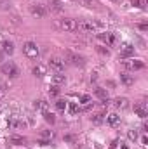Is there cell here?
Returning <instances> with one entry per match:
<instances>
[{
    "instance_id": "1",
    "label": "cell",
    "mask_w": 148,
    "mask_h": 149,
    "mask_svg": "<svg viewBox=\"0 0 148 149\" xmlns=\"http://www.w3.org/2000/svg\"><path fill=\"white\" fill-rule=\"evenodd\" d=\"M52 26L59 31H77V21L70 17H61V19H54Z\"/></svg>"
},
{
    "instance_id": "2",
    "label": "cell",
    "mask_w": 148,
    "mask_h": 149,
    "mask_svg": "<svg viewBox=\"0 0 148 149\" xmlns=\"http://www.w3.org/2000/svg\"><path fill=\"white\" fill-rule=\"evenodd\" d=\"M99 28H101V24L96 21H91V19H82L77 23V30L84 31V33H96Z\"/></svg>"
},
{
    "instance_id": "3",
    "label": "cell",
    "mask_w": 148,
    "mask_h": 149,
    "mask_svg": "<svg viewBox=\"0 0 148 149\" xmlns=\"http://www.w3.org/2000/svg\"><path fill=\"white\" fill-rule=\"evenodd\" d=\"M23 54L26 57H30V59H37L38 56H40V50H38L35 42H25L23 43Z\"/></svg>"
},
{
    "instance_id": "4",
    "label": "cell",
    "mask_w": 148,
    "mask_h": 149,
    "mask_svg": "<svg viewBox=\"0 0 148 149\" xmlns=\"http://www.w3.org/2000/svg\"><path fill=\"white\" fill-rule=\"evenodd\" d=\"M0 70H2V73L5 74V76H9V78H12V80L19 76V68H18L14 63H11V61L4 63V64L0 66Z\"/></svg>"
},
{
    "instance_id": "5",
    "label": "cell",
    "mask_w": 148,
    "mask_h": 149,
    "mask_svg": "<svg viewBox=\"0 0 148 149\" xmlns=\"http://www.w3.org/2000/svg\"><path fill=\"white\" fill-rule=\"evenodd\" d=\"M65 57H66V61H68L72 66H78V68H82V66L85 64V59H84L82 56H78V54L72 52V50H65Z\"/></svg>"
},
{
    "instance_id": "6",
    "label": "cell",
    "mask_w": 148,
    "mask_h": 149,
    "mask_svg": "<svg viewBox=\"0 0 148 149\" xmlns=\"http://www.w3.org/2000/svg\"><path fill=\"white\" fill-rule=\"evenodd\" d=\"M49 66L54 70V71H58V73H61L63 70H65V66H66V61L65 59H61V57H51L49 59Z\"/></svg>"
},
{
    "instance_id": "7",
    "label": "cell",
    "mask_w": 148,
    "mask_h": 149,
    "mask_svg": "<svg viewBox=\"0 0 148 149\" xmlns=\"http://www.w3.org/2000/svg\"><path fill=\"white\" fill-rule=\"evenodd\" d=\"M124 66H125V70H129V71H140V70H145V63L140 61V59H129V61L124 63Z\"/></svg>"
},
{
    "instance_id": "8",
    "label": "cell",
    "mask_w": 148,
    "mask_h": 149,
    "mask_svg": "<svg viewBox=\"0 0 148 149\" xmlns=\"http://www.w3.org/2000/svg\"><path fill=\"white\" fill-rule=\"evenodd\" d=\"M30 14L33 16V17H37V19H42V17H45L47 16V9L44 7V5H30Z\"/></svg>"
},
{
    "instance_id": "9",
    "label": "cell",
    "mask_w": 148,
    "mask_h": 149,
    "mask_svg": "<svg viewBox=\"0 0 148 149\" xmlns=\"http://www.w3.org/2000/svg\"><path fill=\"white\" fill-rule=\"evenodd\" d=\"M98 40L105 42L106 45H115L117 43V35L110 33V31H101V33H98Z\"/></svg>"
},
{
    "instance_id": "10",
    "label": "cell",
    "mask_w": 148,
    "mask_h": 149,
    "mask_svg": "<svg viewBox=\"0 0 148 149\" xmlns=\"http://www.w3.org/2000/svg\"><path fill=\"white\" fill-rule=\"evenodd\" d=\"M113 106H115L118 111H125V109H129V108H131V104H129V99H127V97H117V99H115V102H113Z\"/></svg>"
},
{
    "instance_id": "11",
    "label": "cell",
    "mask_w": 148,
    "mask_h": 149,
    "mask_svg": "<svg viewBox=\"0 0 148 149\" xmlns=\"http://www.w3.org/2000/svg\"><path fill=\"white\" fill-rule=\"evenodd\" d=\"M9 144H12V146H23V144H26V137H23V135H18V134H12V135H9Z\"/></svg>"
},
{
    "instance_id": "12",
    "label": "cell",
    "mask_w": 148,
    "mask_h": 149,
    "mask_svg": "<svg viewBox=\"0 0 148 149\" xmlns=\"http://www.w3.org/2000/svg\"><path fill=\"white\" fill-rule=\"evenodd\" d=\"M0 49H2V52L7 54V56H12V54H14V43H12L11 40H4V42L0 43Z\"/></svg>"
},
{
    "instance_id": "13",
    "label": "cell",
    "mask_w": 148,
    "mask_h": 149,
    "mask_svg": "<svg viewBox=\"0 0 148 149\" xmlns=\"http://www.w3.org/2000/svg\"><path fill=\"white\" fill-rule=\"evenodd\" d=\"M134 113L140 116V118H147L148 116V108L145 102H138V104H134Z\"/></svg>"
},
{
    "instance_id": "14",
    "label": "cell",
    "mask_w": 148,
    "mask_h": 149,
    "mask_svg": "<svg viewBox=\"0 0 148 149\" xmlns=\"http://www.w3.org/2000/svg\"><path fill=\"white\" fill-rule=\"evenodd\" d=\"M47 5H49V9L52 12H61L65 9V5H63L61 0H47Z\"/></svg>"
},
{
    "instance_id": "15",
    "label": "cell",
    "mask_w": 148,
    "mask_h": 149,
    "mask_svg": "<svg viewBox=\"0 0 148 149\" xmlns=\"http://www.w3.org/2000/svg\"><path fill=\"white\" fill-rule=\"evenodd\" d=\"M33 109L35 111H49V102L47 101H42V99H37L33 101Z\"/></svg>"
},
{
    "instance_id": "16",
    "label": "cell",
    "mask_w": 148,
    "mask_h": 149,
    "mask_svg": "<svg viewBox=\"0 0 148 149\" xmlns=\"http://www.w3.org/2000/svg\"><path fill=\"white\" fill-rule=\"evenodd\" d=\"M51 83H52V85H56V87H61V85H65V83H66V76H65V74H61V73L52 74Z\"/></svg>"
},
{
    "instance_id": "17",
    "label": "cell",
    "mask_w": 148,
    "mask_h": 149,
    "mask_svg": "<svg viewBox=\"0 0 148 149\" xmlns=\"http://www.w3.org/2000/svg\"><path fill=\"white\" fill-rule=\"evenodd\" d=\"M132 56H134V47L127 43V45L120 50V59H129V57H132Z\"/></svg>"
},
{
    "instance_id": "18",
    "label": "cell",
    "mask_w": 148,
    "mask_h": 149,
    "mask_svg": "<svg viewBox=\"0 0 148 149\" xmlns=\"http://www.w3.org/2000/svg\"><path fill=\"white\" fill-rule=\"evenodd\" d=\"M106 123H108L110 127H118V125H120V116H118L117 113H110V114L106 116Z\"/></svg>"
},
{
    "instance_id": "19",
    "label": "cell",
    "mask_w": 148,
    "mask_h": 149,
    "mask_svg": "<svg viewBox=\"0 0 148 149\" xmlns=\"http://www.w3.org/2000/svg\"><path fill=\"white\" fill-rule=\"evenodd\" d=\"M120 81L125 87H131V85H134V76L129 74V73H120Z\"/></svg>"
},
{
    "instance_id": "20",
    "label": "cell",
    "mask_w": 148,
    "mask_h": 149,
    "mask_svg": "<svg viewBox=\"0 0 148 149\" xmlns=\"http://www.w3.org/2000/svg\"><path fill=\"white\" fill-rule=\"evenodd\" d=\"M33 74L38 76V78H44V76L47 74V68H45L44 64H37V66L33 68Z\"/></svg>"
},
{
    "instance_id": "21",
    "label": "cell",
    "mask_w": 148,
    "mask_h": 149,
    "mask_svg": "<svg viewBox=\"0 0 148 149\" xmlns=\"http://www.w3.org/2000/svg\"><path fill=\"white\" fill-rule=\"evenodd\" d=\"M94 94H96V97H99L101 101H108V92H106V88H103V87H96Z\"/></svg>"
},
{
    "instance_id": "22",
    "label": "cell",
    "mask_w": 148,
    "mask_h": 149,
    "mask_svg": "<svg viewBox=\"0 0 148 149\" xmlns=\"http://www.w3.org/2000/svg\"><path fill=\"white\" fill-rule=\"evenodd\" d=\"M44 120H45L47 123H51V125H52V123L56 121V116H54L52 113H49V111H44Z\"/></svg>"
},
{
    "instance_id": "23",
    "label": "cell",
    "mask_w": 148,
    "mask_h": 149,
    "mask_svg": "<svg viewBox=\"0 0 148 149\" xmlns=\"http://www.w3.org/2000/svg\"><path fill=\"white\" fill-rule=\"evenodd\" d=\"M40 137H42V139H45V141H49V142H51V139H52V137H54V132H52V130H44V132H42V134H40Z\"/></svg>"
},
{
    "instance_id": "24",
    "label": "cell",
    "mask_w": 148,
    "mask_h": 149,
    "mask_svg": "<svg viewBox=\"0 0 148 149\" xmlns=\"http://www.w3.org/2000/svg\"><path fill=\"white\" fill-rule=\"evenodd\" d=\"M66 109H68L70 114H75V113H78V106H77L75 102H68V104H66Z\"/></svg>"
},
{
    "instance_id": "25",
    "label": "cell",
    "mask_w": 148,
    "mask_h": 149,
    "mask_svg": "<svg viewBox=\"0 0 148 149\" xmlns=\"http://www.w3.org/2000/svg\"><path fill=\"white\" fill-rule=\"evenodd\" d=\"M66 104H68V102L63 101V99H58V101H56V108H58L59 111H65V109H66Z\"/></svg>"
},
{
    "instance_id": "26",
    "label": "cell",
    "mask_w": 148,
    "mask_h": 149,
    "mask_svg": "<svg viewBox=\"0 0 148 149\" xmlns=\"http://www.w3.org/2000/svg\"><path fill=\"white\" fill-rule=\"evenodd\" d=\"M11 2L9 0H0V10H11Z\"/></svg>"
},
{
    "instance_id": "27",
    "label": "cell",
    "mask_w": 148,
    "mask_h": 149,
    "mask_svg": "<svg viewBox=\"0 0 148 149\" xmlns=\"http://www.w3.org/2000/svg\"><path fill=\"white\" fill-rule=\"evenodd\" d=\"M49 95H51V97H58V95H59V87L52 85V87L49 88Z\"/></svg>"
},
{
    "instance_id": "28",
    "label": "cell",
    "mask_w": 148,
    "mask_h": 149,
    "mask_svg": "<svg viewBox=\"0 0 148 149\" xmlns=\"http://www.w3.org/2000/svg\"><path fill=\"white\" fill-rule=\"evenodd\" d=\"M89 102H92V97H91V95H87V94H85V95H82V97H80V104H84V106H85V104H89Z\"/></svg>"
},
{
    "instance_id": "29",
    "label": "cell",
    "mask_w": 148,
    "mask_h": 149,
    "mask_svg": "<svg viewBox=\"0 0 148 149\" xmlns=\"http://www.w3.org/2000/svg\"><path fill=\"white\" fill-rule=\"evenodd\" d=\"M91 121L92 123H101L103 121V114H92L91 116Z\"/></svg>"
},
{
    "instance_id": "30",
    "label": "cell",
    "mask_w": 148,
    "mask_h": 149,
    "mask_svg": "<svg viewBox=\"0 0 148 149\" xmlns=\"http://www.w3.org/2000/svg\"><path fill=\"white\" fill-rule=\"evenodd\" d=\"M21 125H23V121H19V120H11L9 121V127H12V128H18Z\"/></svg>"
},
{
    "instance_id": "31",
    "label": "cell",
    "mask_w": 148,
    "mask_h": 149,
    "mask_svg": "<svg viewBox=\"0 0 148 149\" xmlns=\"http://www.w3.org/2000/svg\"><path fill=\"white\" fill-rule=\"evenodd\" d=\"M127 137H129L131 141H136V139H138V132H136V130H129V132H127Z\"/></svg>"
},
{
    "instance_id": "32",
    "label": "cell",
    "mask_w": 148,
    "mask_h": 149,
    "mask_svg": "<svg viewBox=\"0 0 148 149\" xmlns=\"http://www.w3.org/2000/svg\"><path fill=\"white\" fill-rule=\"evenodd\" d=\"M132 3H134L136 7H140V9H145V2H143V0H132Z\"/></svg>"
},
{
    "instance_id": "33",
    "label": "cell",
    "mask_w": 148,
    "mask_h": 149,
    "mask_svg": "<svg viewBox=\"0 0 148 149\" xmlns=\"http://www.w3.org/2000/svg\"><path fill=\"white\" fill-rule=\"evenodd\" d=\"M98 52L99 54H103V56H108L110 52H108V49H105V47H98Z\"/></svg>"
},
{
    "instance_id": "34",
    "label": "cell",
    "mask_w": 148,
    "mask_h": 149,
    "mask_svg": "<svg viewBox=\"0 0 148 149\" xmlns=\"http://www.w3.org/2000/svg\"><path fill=\"white\" fill-rule=\"evenodd\" d=\"M138 28H140L141 31H147V30H148V24H138Z\"/></svg>"
},
{
    "instance_id": "35",
    "label": "cell",
    "mask_w": 148,
    "mask_h": 149,
    "mask_svg": "<svg viewBox=\"0 0 148 149\" xmlns=\"http://www.w3.org/2000/svg\"><path fill=\"white\" fill-rule=\"evenodd\" d=\"M78 2H82V3H92L94 0H78Z\"/></svg>"
},
{
    "instance_id": "36",
    "label": "cell",
    "mask_w": 148,
    "mask_h": 149,
    "mask_svg": "<svg viewBox=\"0 0 148 149\" xmlns=\"http://www.w3.org/2000/svg\"><path fill=\"white\" fill-rule=\"evenodd\" d=\"M98 80V76H96V73H92V76H91V81H96Z\"/></svg>"
},
{
    "instance_id": "37",
    "label": "cell",
    "mask_w": 148,
    "mask_h": 149,
    "mask_svg": "<svg viewBox=\"0 0 148 149\" xmlns=\"http://www.w3.org/2000/svg\"><path fill=\"white\" fill-rule=\"evenodd\" d=\"M4 61V52H2V49H0V63Z\"/></svg>"
},
{
    "instance_id": "38",
    "label": "cell",
    "mask_w": 148,
    "mask_h": 149,
    "mask_svg": "<svg viewBox=\"0 0 148 149\" xmlns=\"http://www.w3.org/2000/svg\"><path fill=\"white\" fill-rule=\"evenodd\" d=\"M4 97V88H0V99Z\"/></svg>"
}]
</instances>
